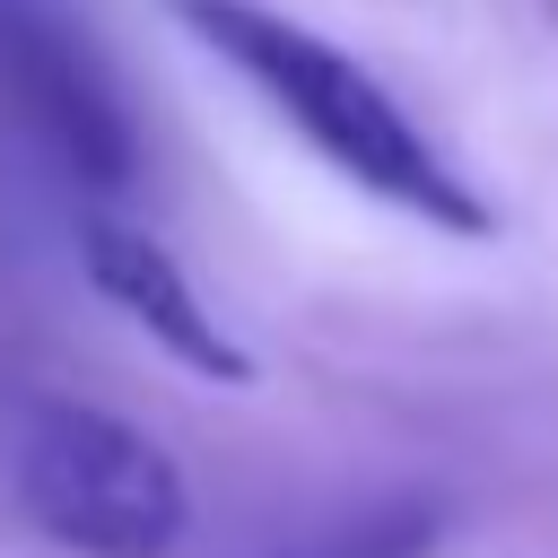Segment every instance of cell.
Wrapping results in <instances>:
<instances>
[{
    "instance_id": "1",
    "label": "cell",
    "mask_w": 558,
    "mask_h": 558,
    "mask_svg": "<svg viewBox=\"0 0 558 558\" xmlns=\"http://www.w3.org/2000/svg\"><path fill=\"white\" fill-rule=\"evenodd\" d=\"M174 26L218 52L340 183H357L366 201L418 218V227H445V235H497V209L471 192V174H453V157L392 105V87L349 61L340 44H323L314 26L262 9V0H166Z\"/></svg>"
},
{
    "instance_id": "2",
    "label": "cell",
    "mask_w": 558,
    "mask_h": 558,
    "mask_svg": "<svg viewBox=\"0 0 558 558\" xmlns=\"http://www.w3.org/2000/svg\"><path fill=\"white\" fill-rule=\"evenodd\" d=\"M9 497L70 558H166L192 523L174 453L87 401H26L9 427Z\"/></svg>"
},
{
    "instance_id": "3",
    "label": "cell",
    "mask_w": 558,
    "mask_h": 558,
    "mask_svg": "<svg viewBox=\"0 0 558 558\" xmlns=\"http://www.w3.org/2000/svg\"><path fill=\"white\" fill-rule=\"evenodd\" d=\"M0 87L17 96V113L52 140V157L78 183H96V192L131 183V122H122L105 70L35 0H0Z\"/></svg>"
},
{
    "instance_id": "4",
    "label": "cell",
    "mask_w": 558,
    "mask_h": 558,
    "mask_svg": "<svg viewBox=\"0 0 558 558\" xmlns=\"http://www.w3.org/2000/svg\"><path fill=\"white\" fill-rule=\"evenodd\" d=\"M78 270H87V288H96L122 323H140V340H157L183 375L227 384V392H244V384H253V349L209 314V296L192 288V270H183L148 227L78 218Z\"/></svg>"
},
{
    "instance_id": "5",
    "label": "cell",
    "mask_w": 558,
    "mask_h": 558,
    "mask_svg": "<svg viewBox=\"0 0 558 558\" xmlns=\"http://www.w3.org/2000/svg\"><path fill=\"white\" fill-rule=\"evenodd\" d=\"M436 549H445V506L392 497V506H366L349 523H323L314 541H296L279 558H436Z\"/></svg>"
},
{
    "instance_id": "6",
    "label": "cell",
    "mask_w": 558,
    "mask_h": 558,
    "mask_svg": "<svg viewBox=\"0 0 558 558\" xmlns=\"http://www.w3.org/2000/svg\"><path fill=\"white\" fill-rule=\"evenodd\" d=\"M549 17H558V0H549Z\"/></svg>"
}]
</instances>
